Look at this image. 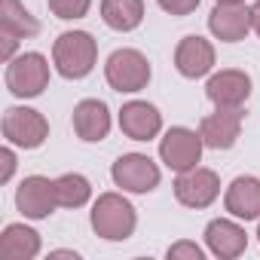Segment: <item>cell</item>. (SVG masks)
I'll list each match as a JSON object with an SVG mask.
<instances>
[{
	"label": "cell",
	"instance_id": "cell-25",
	"mask_svg": "<svg viewBox=\"0 0 260 260\" xmlns=\"http://www.w3.org/2000/svg\"><path fill=\"white\" fill-rule=\"evenodd\" d=\"M0 162H4V172H0V181H10L13 178V172H16V153H13V147H4L0 150Z\"/></svg>",
	"mask_w": 260,
	"mask_h": 260
},
{
	"label": "cell",
	"instance_id": "cell-26",
	"mask_svg": "<svg viewBox=\"0 0 260 260\" xmlns=\"http://www.w3.org/2000/svg\"><path fill=\"white\" fill-rule=\"evenodd\" d=\"M251 28H254L257 37H260V0H254V7H251Z\"/></svg>",
	"mask_w": 260,
	"mask_h": 260
},
{
	"label": "cell",
	"instance_id": "cell-27",
	"mask_svg": "<svg viewBox=\"0 0 260 260\" xmlns=\"http://www.w3.org/2000/svg\"><path fill=\"white\" fill-rule=\"evenodd\" d=\"M52 257H77L74 251H52Z\"/></svg>",
	"mask_w": 260,
	"mask_h": 260
},
{
	"label": "cell",
	"instance_id": "cell-9",
	"mask_svg": "<svg viewBox=\"0 0 260 260\" xmlns=\"http://www.w3.org/2000/svg\"><path fill=\"white\" fill-rule=\"evenodd\" d=\"M16 208L31 217V220H43L49 217L55 208H58V199H55V181L43 178V175H31L19 184L16 190Z\"/></svg>",
	"mask_w": 260,
	"mask_h": 260
},
{
	"label": "cell",
	"instance_id": "cell-11",
	"mask_svg": "<svg viewBox=\"0 0 260 260\" xmlns=\"http://www.w3.org/2000/svg\"><path fill=\"white\" fill-rule=\"evenodd\" d=\"M205 95L214 107H242L251 98V77L239 68H226L208 77Z\"/></svg>",
	"mask_w": 260,
	"mask_h": 260
},
{
	"label": "cell",
	"instance_id": "cell-16",
	"mask_svg": "<svg viewBox=\"0 0 260 260\" xmlns=\"http://www.w3.org/2000/svg\"><path fill=\"white\" fill-rule=\"evenodd\" d=\"M205 245L214 257L220 260H233L239 254H245L248 248V233L236 223V220H226V217H217L205 226Z\"/></svg>",
	"mask_w": 260,
	"mask_h": 260
},
{
	"label": "cell",
	"instance_id": "cell-2",
	"mask_svg": "<svg viewBox=\"0 0 260 260\" xmlns=\"http://www.w3.org/2000/svg\"><path fill=\"white\" fill-rule=\"evenodd\" d=\"M52 61L61 77L83 80L92 74V68L98 61V43L89 31H64V34H58V40L52 46Z\"/></svg>",
	"mask_w": 260,
	"mask_h": 260
},
{
	"label": "cell",
	"instance_id": "cell-19",
	"mask_svg": "<svg viewBox=\"0 0 260 260\" xmlns=\"http://www.w3.org/2000/svg\"><path fill=\"white\" fill-rule=\"evenodd\" d=\"M101 19L113 31H135L144 22V0H101Z\"/></svg>",
	"mask_w": 260,
	"mask_h": 260
},
{
	"label": "cell",
	"instance_id": "cell-3",
	"mask_svg": "<svg viewBox=\"0 0 260 260\" xmlns=\"http://www.w3.org/2000/svg\"><path fill=\"white\" fill-rule=\"evenodd\" d=\"M153 71L144 52L138 49H116L104 61V80L113 92H141L147 89Z\"/></svg>",
	"mask_w": 260,
	"mask_h": 260
},
{
	"label": "cell",
	"instance_id": "cell-13",
	"mask_svg": "<svg viewBox=\"0 0 260 260\" xmlns=\"http://www.w3.org/2000/svg\"><path fill=\"white\" fill-rule=\"evenodd\" d=\"M208 31L223 43H239L251 28V7L245 4H217L208 16Z\"/></svg>",
	"mask_w": 260,
	"mask_h": 260
},
{
	"label": "cell",
	"instance_id": "cell-14",
	"mask_svg": "<svg viewBox=\"0 0 260 260\" xmlns=\"http://www.w3.org/2000/svg\"><path fill=\"white\" fill-rule=\"evenodd\" d=\"M71 122H74V132H77L80 141L98 144V141H104L107 132H110V110H107V104L98 101V98H83V101L74 107Z\"/></svg>",
	"mask_w": 260,
	"mask_h": 260
},
{
	"label": "cell",
	"instance_id": "cell-29",
	"mask_svg": "<svg viewBox=\"0 0 260 260\" xmlns=\"http://www.w3.org/2000/svg\"><path fill=\"white\" fill-rule=\"evenodd\" d=\"M257 239H260V226H257Z\"/></svg>",
	"mask_w": 260,
	"mask_h": 260
},
{
	"label": "cell",
	"instance_id": "cell-28",
	"mask_svg": "<svg viewBox=\"0 0 260 260\" xmlns=\"http://www.w3.org/2000/svg\"><path fill=\"white\" fill-rule=\"evenodd\" d=\"M214 4H245V0H214Z\"/></svg>",
	"mask_w": 260,
	"mask_h": 260
},
{
	"label": "cell",
	"instance_id": "cell-20",
	"mask_svg": "<svg viewBox=\"0 0 260 260\" xmlns=\"http://www.w3.org/2000/svg\"><path fill=\"white\" fill-rule=\"evenodd\" d=\"M0 31H7L19 40H28L40 34V22L25 10L22 0H0Z\"/></svg>",
	"mask_w": 260,
	"mask_h": 260
},
{
	"label": "cell",
	"instance_id": "cell-17",
	"mask_svg": "<svg viewBox=\"0 0 260 260\" xmlns=\"http://www.w3.org/2000/svg\"><path fill=\"white\" fill-rule=\"evenodd\" d=\"M223 205L239 220H260V178L239 175L223 196Z\"/></svg>",
	"mask_w": 260,
	"mask_h": 260
},
{
	"label": "cell",
	"instance_id": "cell-18",
	"mask_svg": "<svg viewBox=\"0 0 260 260\" xmlns=\"http://www.w3.org/2000/svg\"><path fill=\"white\" fill-rule=\"evenodd\" d=\"M40 254V233L25 223H10L0 233V260H34Z\"/></svg>",
	"mask_w": 260,
	"mask_h": 260
},
{
	"label": "cell",
	"instance_id": "cell-10",
	"mask_svg": "<svg viewBox=\"0 0 260 260\" xmlns=\"http://www.w3.org/2000/svg\"><path fill=\"white\" fill-rule=\"evenodd\" d=\"M199 135H202L205 147H211V150L236 147V141L242 135V107H217L214 113H208L199 122Z\"/></svg>",
	"mask_w": 260,
	"mask_h": 260
},
{
	"label": "cell",
	"instance_id": "cell-21",
	"mask_svg": "<svg viewBox=\"0 0 260 260\" xmlns=\"http://www.w3.org/2000/svg\"><path fill=\"white\" fill-rule=\"evenodd\" d=\"M55 199L61 208H80L92 199V184L86 175H77V172H68L61 178H55Z\"/></svg>",
	"mask_w": 260,
	"mask_h": 260
},
{
	"label": "cell",
	"instance_id": "cell-15",
	"mask_svg": "<svg viewBox=\"0 0 260 260\" xmlns=\"http://www.w3.org/2000/svg\"><path fill=\"white\" fill-rule=\"evenodd\" d=\"M175 68L187 80H199V77L211 74V68H214V46L205 37H199V34L184 37L178 43V49H175Z\"/></svg>",
	"mask_w": 260,
	"mask_h": 260
},
{
	"label": "cell",
	"instance_id": "cell-7",
	"mask_svg": "<svg viewBox=\"0 0 260 260\" xmlns=\"http://www.w3.org/2000/svg\"><path fill=\"white\" fill-rule=\"evenodd\" d=\"M110 178L119 190L125 193H153L159 187V166L147 156V153H122L113 169Z\"/></svg>",
	"mask_w": 260,
	"mask_h": 260
},
{
	"label": "cell",
	"instance_id": "cell-8",
	"mask_svg": "<svg viewBox=\"0 0 260 260\" xmlns=\"http://www.w3.org/2000/svg\"><path fill=\"white\" fill-rule=\"evenodd\" d=\"M217 196H220V178L211 169L196 166L190 172H181L175 181V199L187 208H208Z\"/></svg>",
	"mask_w": 260,
	"mask_h": 260
},
{
	"label": "cell",
	"instance_id": "cell-4",
	"mask_svg": "<svg viewBox=\"0 0 260 260\" xmlns=\"http://www.w3.org/2000/svg\"><path fill=\"white\" fill-rule=\"evenodd\" d=\"M49 86V61L40 52H22L7 61V89L16 98H37Z\"/></svg>",
	"mask_w": 260,
	"mask_h": 260
},
{
	"label": "cell",
	"instance_id": "cell-5",
	"mask_svg": "<svg viewBox=\"0 0 260 260\" xmlns=\"http://www.w3.org/2000/svg\"><path fill=\"white\" fill-rule=\"evenodd\" d=\"M4 138L13 147L37 150L49 138V122L40 110L34 107H10L4 113Z\"/></svg>",
	"mask_w": 260,
	"mask_h": 260
},
{
	"label": "cell",
	"instance_id": "cell-1",
	"mask_svg": "<svg viewBox=\"0 0 260 260\" xmlns=\"http://www.w3.org/2000/svg\"><path fill=\"white\" fill-rule=\"evenodd\" d=\"M92 230L95 236L107 239V242H125L132 239L135 226H138V214L135 205L128 202L122 193H101L92 205Z\"/></svg>",
	"mask_w": 260,
	"mask_h": 260
},
{
	"label": "cell",
	"instance_id": "cell-6",
	"mask_svg": "<svg viewBox=\"0 0 260 260\" xmlns=\"http://www.w3.org/2000/svg\"><path fill=\"white\" fill-rule=\"evenodd\" d=\"M202 147H205V141H202L199 132H193V128H187V125H175L159 141V159L172 172L181 175V172H190V169L199 166Z\"/></svg>",
	"mask_w": 260,
	"mask_h": 260
},
{
	"label": "cell",
	"instance_id": "cell-24",
	"mask_svg": "<svg viewBox=\"0 0 260 260\" xmlns=\"http://www.w3.org/2000/svg\"><path fill=\"white\" fill-rule=\"evenodd\" d=\"M156 4L169 13V16H190L202 0H156Z\"/></svg>",
	"mask_w": 260,
	"mask_h": 260
},
{
	"label": "cell",
	"instance_id": "cell-23",
	"mask_svg": "<svg viewBox=\"0 0 260 260\" xmlns=\"http://www.w3.org/2000/svg\"><path fill=\"white\" fill-rule=\"evenodd\" d=\"M181 257H187V260H202L205 251H202L196 242H178V245L169 248V260H181Z\"/></svg>",
	"mask_w": 260,
	"mask_h": 260
},
{
	"label": "cell",
	"instance_id": "cell-22",
	"mask_svg": "<svg viewBox=\"0 0 260 260\" xmlns=\"http://www.w3.org/2000/svg\"><path fill=\"white\" fill-rule=\"evenodd\" d=\"M46 7L55 19L61 22H74V19H83L92 7V0H46Z\"/></svg>",
	"mask_w": 260,
	"mask_h": 260
},
{
	"label": "cell",
	"instance_id": "cell-12",
	"mask_svg": "<svg viewBox=\"0 0 260 260\" xmlns=\"http://www.w3.org/2000/svg\"><path fill=\"white\" fill-rule=\"evenodd\" d=\"M119 128L132 141H153L162 132V113L150 101H125L119 110Z\"/></svg>",
	"mask_w": 260,
	"mask_h": 260
}]
</instances>
